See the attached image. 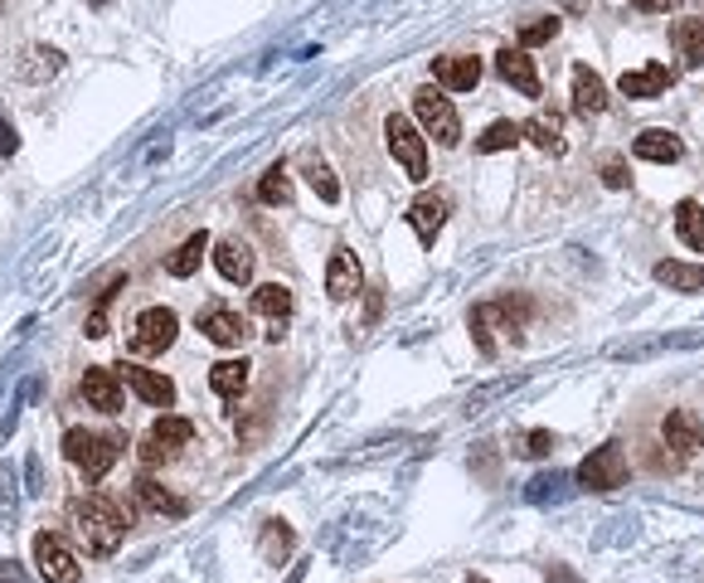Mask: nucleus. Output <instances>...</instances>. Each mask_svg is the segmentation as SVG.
I'll list each match as a JSON object with an SVG mask.
<instances>
[{
  "label": "nucleus",
  "mask_w": 704,
  "mask_h": 583,
  "mask_svg": "<svg viewBox=\"0 0 704 583\" xmlns=\"http://www.w3.org/2000/svg\"><path fill=\"white\" fill-rule=\"evenodd\" d=\"M68 520H73V534L83 540L88 554H113L117 544L127 540V510H121V501H113V496H103V491L73 496Z\"/></svg>",
  "instance_id": "obj_1"
},
{
  "label": "nucleus",
  "mask_w": 704,
  "mask_h": 583,
  "mask_svg": "<svg viewBox=\"0 0 704 583\" xmlns=\"http://www.w3.org/2000/svg\"><path fill=\"white\" fill-rule=\"evenodd\" d=\"M121 447H127V437H117V433H93V428H68L64 433V457L88 481H103L107 471L117 467Z\"/></svg>",
  "instance_id": "obj_2"
},
{
  "label": "nucleus",
  "mask_w": 704,
  "mask_h": 583,
  "mask_svg": "<svg viewBox=\"0 0 704 583\" xmlns=\"http://www.w3.org/2000/svg\"><path fill=\"white\" fill-rule=\"evenodd\" d=\"M525 321H530V301L525 297H501V301H486V307H471V340H477V350L481 356H495V326H501L505 336H515L525 331Z\"/></svg>",
  "instance_id": "obj_3"
},
{
  "label": "nucleus",
  "mask_w": 704,
  "mask_h": 583,
  "mask_svg": "<svg viewBox=\"0 0 704 583\" xmlns=\"http://www.w3.org/2000/svg\"><path fill=\"white\" fill-rule=\"evenodd\" d=\"M384 146H388V156L404 166L408 180H418V186L428 180V137H423V131L413 127L408 117L388 113V121H384Z\"/></svg>",
  "instance_id": "obj_4"
},
{
  "label": "nucleus",
  "mask_w": 704,
  "mask_h": 583,
  "mask_svg": "<svg viewBox=\"0 0 704 583\" xmlns=\"http://www.w3.org/2000/svg\"><path fill=\"white\" fill-rule=\"evenodd\" d=\"M413 117H418V127L428 131L437 146H457L461 141V117H457V107L442 97V88H418V93H413Z\"/></svg>",
  "instance_id": "obj_5"
},
{
  "label": "nucleus",
  "mask_w": 704,
  "mask_h": 583,
  "mask_svg": "<svg viewBox=\"0 0 704 583\" xmlns=\"http://www.w3.org/2000/svg\"><path fill=\"white\" fill-rule=\"evenodd\" d=\"M30 554H34V569H40L44 583H83V564H78V554L64 544V534L40 530L34 544H30Z\"/></svg>",
  "instance_id": "obj_6"
},
{
  "label": "nucleus",
  "mask_w": 704,
  "mask_h": 583,
  "mask_svg": "<svg viewBox=\"0 0 704 583\" xmlns=\"http://www.w3.org/2000/svg\"><path fill=\"white\" fill-rule=\"evenodd\" d=\"M578 486H583V491H617V486H627V453H622V443L593 447V453L578 462Z\"/></svg>",
  "instance_id": "obj_7"
},
{
  "label": "nucleus",
  "mask_w": 704,
  "mask_h": 583,
  "mask_svg": "<svg viewBox=\"0 0 704 583\" xmlns=\"http://www.w3.org/2000/svg\"><path fill=\"white\" fill-rule=\"evenodd\" d=\"M175 331H180V316L170 307H146L131 326V356H161V350L175 346Z\"/></svg>",
  "instance_id": "obj_8"
},
{
  "label": "nucleus",
  "mask_w": 704,
  "mask_h": 583,
  "mask_svg": "<svg viewBox=\"0 0 704 583\" xmlns=\"http://www.w3.org/2000/svg\"><path fill=\"white\" fill-rule=\"evenodd\" d=\"M447 214H452V194H442V190H433V194H418V200L408 204V224H413V234H418L423 248H433L437 234H442V224H447Z\"/></svg>",
  "instance_id": "obj_9"
},
{
  "label": "nucleus",
  "mask_w": 704,
  "mask_h": 583,
  "mask_svg": "<svg viewBox=\"0 0 704 583\" xmlns=\"http://www.w3.org/2000/svg\"><path fill=\"white\" fill-rule=\"evenodd\" d=\"M200 331H204V340H214V346L238 350L243 340H248V316L234 311V307H210L200 316Z\"/></svg>",
  "instance_id": "obj_10"
},
{
  "label": "nucleus",
  "mask_w": 704,
  "mask_h": 583,
  "mask_svg": "<svg viewBox=\"0 0 704 583\" xmlns=\"http://www.w3.org/2000/svg\"><path fill=\"white\" fill-rule=\"evenodd\" d=\"M433 78L442 93H471L481 83V59L471 54H442L433 59Z\"/></svg>",
  "instance_id": "obj_11"
},
{
  "label": "nucleus",
  "mask_w": 704,
  "mask_h": 583,
  "mask_svg": "<svg viewBox=\"0 0 704 583\" xmlns=\"http://www.w3.org/2000/svg\"><path fill=\"white\" fill-rule=\"evenodd\" d=\"M78 394H83V404L97 409V413H121V380H117V370H103V364L83 370Z\"/></svg>",
  "instance_id": "obj_12"
},
{
  "label": "nucleus",
  "mask_w": 704,
  "mask_h": 583,
  "mask_svg": "<svg viewBox=\"0 0 704 583\" xmlns=\"http://www.w3.org/2000/svg\"><path fill=\"white\" fill-rule=\"evenodd\" d=\"M661 433H665V447H675V457L704 453V423L690 409H671V413H665Z\"/></svg>",
  "instance_id": "obj_13"
},
{
  "label": "nucleus",
  "mask_w": 704,
  "mask_h": 583,
  "mask_svg": "<svg viewBox=\"0 0 704 583\" xmlns=\"http://www.w3.org/2000/svg\"><path fill=\"white\" fill-rule=\"evenodd\" d=\"M117 380L127 384V389H137V394H141L151 409H175V384H170L166 374L141 370V364H121V370H117Z\"/></svg>",
  "instance_id": "obj_14"
},
{
  "label": "nucleus",
  "mask_w": 704,
  "mask_h": 583,
  "mask_svg": "<svg viewBox=\"0 0 704 583\" xmlns=\"http://www.w3.org/2000/svg\"><path fill=\"white\" fill-rule=\"evenodd\" d=\"M360 258L340 243V248L331 253V263H326V292H331V301H350V297H360Z\"/></svg>",
  "instance_id": "obj_15"
},
{
  "label": "nucleus",
  "mask_w": 704,
  "mask_h": 583,
  "mask_svg": "<svg viewBox=\"0 0 704 583\" xmlns=\"http://www.w3.org/2000/svg\"><path fill=\"white\" fill-rule=\"evenodd\" d=\"M671 83H675V73L665 68V64H641V68L622 73V78H617V88H622V97H641V103H651V97L671 93Z\"/></svg>",
  "instance_id": "obj_16"
},
{
  "label": "nucleus",
  "mask_w": 704,
  "mask_h": 583,
  "mask_svg": "<svg viewBox=\"0 0 704 583\" xmlns=\"http://www.w3.org/2000/svg\"><path fill=\"white\" fill-rule=\"evenodd\" d=\"M495 73L515 88L520 97H540L544 88H540V73H534V59L525 54V49H501L495 54Z\"/></svg>",
  "instance_id": "obj_17"
},
{
  "label": "nucleus",
  "mask_w": 704,
  "mask_h": 583,
  "mask_svg": "<svg viewBox=\"0 0 704 583\" xmlns=\"http://www.w3.org/2000/svg\"><path fill=\"white\" fill-rule=\"evenodd\" d=\"M214 267H218V277L224 283H253V248L248 243H238V239H224V243H214Z\"/></svg>",
  "instance_id": "obj_18"
},
{
  "label": "nucleus",
  "mask_w": 704,
  "mask_h": 583,
  "mask_svg": "<svg viewBox=\"0 0 704 583\" xmlns=\"http://www.w3.org/2000/svg\"><path fill=\"white\" fill-rule=\"evenodd\" d=\"M631 151H637V161H655V166H671L685 156V146H680L675 131H665V127H651V131H641L637 141H631Z\"/></svg>",
  "instance_id": "obj_19"
},
{
  "label": "nucleus",
  "mask_w": 704,
  "mask_h": 583,
  "mask_svg": "<svg viewBox=\"0 0 704 583\" xmlns=\"http://www.w3.org/2000/svg\"><path fill=\"white\" fill-rule=\"evenodd\" d=\"M574 113H578V117L607 113V88H602V78H598V73H593L588 64L574 68Z\"/></svg>",
  "instance_id": "obj_20"
},
{
  "label": "nucleus",
  "mask_w": 704,
  "mask_h": 583,
  "mask_svg": "<svg viewBox=\"0 0 704 583\" xmlns=\"http://www.w3.org/2000/svg\"><path fill=\"white\" fill-rule=\"evenodd\" d=\"M520 127H525V137L540 146V151H550V156H564V117L558 113H534L530 121H520Z\"/></svg>",
  "instance_id": "obj_21"
},
{
  "label": "nucleus",
  "mask_w": 704,
  "mask_h": 583,
  "mask_svg": "<svg viewBox=\"0 0 704 583\" xmlns=\"http://www.w3.org/2000/svg\"><path fill=\"white\" fill-rule=\"evenodd\" d=\"M651 277L661 287H671V292H700L704 287V267L695 263H675V258H661L651 267Z\"/></svg>",
  "instance_id": "obj_22"
},
{
  "label": "nucleus",
  "mask_w": 704,
  "mask_h": 583,
  "mask_svg": "<svg viewBox=\"0 0 704 583\" xmlns=\"http://www.w3.org/2000/svg\"><path fill=\"white\" fill-rule=\"evenodd\" d=\"M146 437H151L156 447H166V453L175 457L180 447H185L190 437H194V423H190V418H180V413H161V418L151 423V433H146Z\"/></svg>",
  "instance_id": "obj_23"
},
{
  "label": "nucleus",
  "mask_w": 704,
  "mask_h": 583,
  "mask_svg": "<svg viewBox=\"0 0 704 583\" xmlns=\"http://www.w3.org/2000/svg\"><path fill=\"white\" fill-rule=\"evenodd\" d=\"M248 370H253V364L243 360V356L238 360H218L214 370H210V389H214L218 399H238L243 389H248Z\"/></svg>",
  "instance_id": "obj_24"
},
{
  "label": "nucleus",
  "mask_w": 704,
  "mask_h": 583,
  "mask_svg": "<svg viewBox=\"0 0 704 583\" xmlns=\"http://www.w3.org/2000/svg\"><path fill=\"white\" fill-rule=\"evenodd\" d=\"M671 40H675V54L685 59L690 68H704V20H675Z\"/></svg>",
  "instance_id": "obj_25"
},
{
  "label": "nucleus",
  "mask_w": 704,
  "mask_h": 583,
  "mask_svg": "<svg viewBox=\"0 0 704 583\" xmlns=\"http://www.w3.org/2000/svg\"><path fill=\"white\" fill-rule=\"evenodd\" d=\"M253 311L267 316L273 326H287V316H291V287H282V283H263L258 292H253Z\"/></svg>",
  "instance_id": "obj_26"
},
{
  "label": "nucleus",
  "mask_w": 704,
  "mask_h": 583,
  "mask_svg": "<svg viewBox=\"0 0 704 583\" xmlns=\"http://www.w3.org/2000/svg\"><path fill=\"white\" fill-rule=\"evenodd\" d=\"M675 239L685 243V248L704 253V204L700 200H680L675 204Z\"/></svg>",
  "instance_id": "obj_27"
},
{
  "label": "nucleus",
  "mask_w": 704,
  "mask_h": 583,
  "mask_svg": "<svg viewBox=\"0 0 704 583\" xmlns=\"http://www.w3.org/2000/svg\"><path fill=\"white\" fill-rule=\"evenodd\" d=\"M131 491H137V501L146 506V510H156V516H185V501H180V496H170L161 481L156 477H137V486H131Z\"/></svg>",
  "instance_id": "obj_28"
},
{
  "label": "nucleus",
  "mask_w": 704,
  "mask_h": 583,
  "mask_svg": "<svg viewBox=\"0 0 704 583\" xmlns=\"http://www.w3.org/2000/svg\"><path fill=\"white\" fill-rule=\"evenodd\" d=\"M214 248V239L210 234H204V229H200V234H190L185 243H180V248L175 253H170V258H166V273L170 277H190L194 273V267H200V258H204V253H210Z\"/></svg>",
  "instance_id": "obj_29"
},
{
  "label": "nucleus",
  "mask_w": 704,
  "mask_h": 583,
  "mask_svg": "<svg viewBox=\"0 0 704 583\" xmlns=\"http://www.w3.org/2000/svg\"><path fill=\"white\" fill-rule=\"evenodd\" d=\"M301 170H307V186L321 194V204H340V180L331 176V166H326L321 156L307 151V156H301Z\"/></svg>",
  "instance_id": "obj_30"
},
{
  "label": "nucleus",
  "mask_w": 704,
  "mask_h": 583,
  "mask_svg": "<svg viewBox=\"0 0 704 583\" xmlns=\"http://www.w3.org/2000/svg\"><path fill=\"white\" fill-rule=\"evenodd\" d=\"M520 141H525V127H520V121H491L477 137V151L495 156V151H510V146H520Z\"/></svg>",
  "instance_id": "obj_31"
},
{
  "label": "nucleus",
  "mask_w": 704,
  "mask_h": 583,
  "mask_svg": "<svg viewBox=\"0 0 704 583\" xmlns=\"http://www.w3.org/2000/svg\"><path fill=\"white\" fill-rule=\"evenodd\" d=\"M258 200H263V204H291V176H287V166H282V161L263 170V180H258Z\"/></svg>",
  "instance_id": "obj_32"
},
{
  "label": "nucleus",
  "mask_w": 704,
  "mask_h": 583,
  "mask_svg": "<svg viewBox=\"0 0 704 583\" xmlns=\"http://www.w3.org/2000/svg\"><path fill=\"white\" fill-rule=\"evenodd\" d=\"M30 59H44V64H24V78H30V83L54 78V73L64 68V54H58V49H30Z\"/></svg>",
  "instance_id": "obj_33"
},
{
  "label": "nucleus",
  "mask_w": 704,
  "mask_h": 583,
  "mask_svg": "<svg viewBox=\"0 0 704 583\" xmlns=\"http://www.w3.org/2000/svg\"><path fill=\"white\" fill-rule=\"evenodd\" d=\"M554 34H558V20H554V15H544V20H530V24H520V49L550 44Z\"/></svg>",
  "instance_id": "obj_34"
},
{
  "label": "nucleus",
  "mask_w": 704,
  "mask_h": 583,
  "mask_svg": "<svg viewBox=\"0 0 704 583\" xmlns=\"http://www.w3.org/2000/svg\"><path fill=\"white\" fill-rule=\"evenodd\" d=\"M627 180H631V170H627L622 156H607V161H602V186L607 190H627Z\"/></svg>",
  "instance_id": "obj_35"
},
{
  "label": "nucleus",
  "mask_w": 704,
  "mask_h": 583,
  "mask_svg": "<svg viewBox=\"0 0 704 583\" xmlns=\"http://www.w3.org/2000/svg\"><path fill=\"white\" fill-rule=\"evenodd\" d=\"M263 550L267 554H287L291 550V534H287V526H282V520H267V534H263Z\"/></svg>",
  "instance_id": "obj_36"
},
{
  "label": "nucleus",
  "mask_w": 704,
  "mask_h": 583,
  "mask_svg": "<svg viewBox=\"0 0 704 583\" xmlns=\"http://www.w3.org/2000/svg\"><path fill=\"white\" fill-rule=\"evenodd\" d=\"M554 453V433H544V428H534L525 437V457H550Z\"/></svg>",
  "instance_id": "obj_37"
},
{
  "label": "nucleus",
  "mask_w": 704,
  "mask_h": 583,
  "mask_svg": "<svg viewBox=\"0 0 704 583\" xmlns=\"http://www.w3.org/2000/svg\"><path fill=\"white\" fill-rule=\"evenodd\" d=\"M166 462H170V453H166V447H156L151 437H141V467L151 471V467H166Z\"/></svg>",
  "instance_id": "obj_38"
},
{
  "label": "nucleus",
  "mask_w": 704,
  "mask_h": 583,
  "mask_svg": "<svg viewBox=\"0 0 704 583\" xmlns=\"http://www.w3.org/2000/svg\"><path fill=\"white\" fill-rule=\"evenodd\" d=\"M554 486H564V477H534V481H530V501H544V496H558Z\"/></svg>",
  "instance_id": "obj_39"
},
{
  "label": "nucleus",
  "mask_w": 704,
  "mask_h": 583,
  "mask_svg": "<svg viewBox=\"0 0 704 583\" xmlns=\"http://www.w3.org/2000/svg\"><path fill=\"white\" fill-rule=\"evenodd\" d=\"M20 151V137H15V127H10L6 117H0V156H15Z\"/></svg>",
  "instance_id": "obj_40"
},
{
  "label": "nucleus",
  "mask_w": 704,
  "mask_h": 583,
  "mask_svg": "<svg viewBox=\"0 0 704 583\" xmlns=\"http://www.w3.org/2000/svg\"><path fill=\"white\" fill-rule=\"evenodd\" d=\"M544 579H550V583H583L568 564H544Z\"/></svg>",
  "instance_id": "obj_41"
},
{
  "label": "nucleus",
  "mask_w": 704,
  "mask_h": 583,
  "mask_svg": "<svg viewBox=\"0 0 704 583\" xmlns=\"http://www.w3.org/2000/svg\"><path fill=\"white\" fill-rule=\"evenodd\" d=\"M0 583H24V569L15 559H0Z\"/></svg>",
  "instance_id": "obj_42"
},
{
  "label": "nucleus",
  "mask_w": 704,
  "mask_h": 583,
  "mask_svg": "<svg viewBox=\"0 0 704 583\" xmlns=\"http://www.w3.org/2000/svg\"><path fill=\"white\" fill-rule=\"evenodd\" d=\"M631 6H637V10H671L675 0H631Z\"/></svg>",
  "instance_id": "obj_43"
},
{
  "label": "nucleus",
  "mask_w": 704,
  "mask_h": 583,
  "mask_svg": "<svg viewBox=\"0 0 704 583\" xmlns=\"http://www.w3.org/2000/svg\"><path fill=\"white\" fill-rule=\"evenodd\" d=\"M467 583H491V579H481V574H467Z\"/></svg>",
  "instance_id": "obj_44"
},
{
  "label": "nucleus",
  "mask_w": 704,
  "mask_h": 583,
  "mask_svg": "<svg viewBox=\"0 0 704 583\" xmlns=\"http://www.w3.org/2000/svg\"><path fill=\"white\" fill-rule=\"evenodd\" d=\"M93 6H107V0H93Z\"/></svg>",
  "instance_id": "obj_45"
},
{
  "label": "nucleus",
  "mask_w": 704,
  "mask_h": 583,
  "mask_svg": "<svg viewBox=\"0 0 704 583\" xmlns=\"http://www.w3.org/2000/svg\"><path fill=\"white\" fill-rule=\"evenodd\" d=\"M0 6H6V0H0Z\"/></svg>",
  "instance_id": "obj_46"
}]
</instances>
